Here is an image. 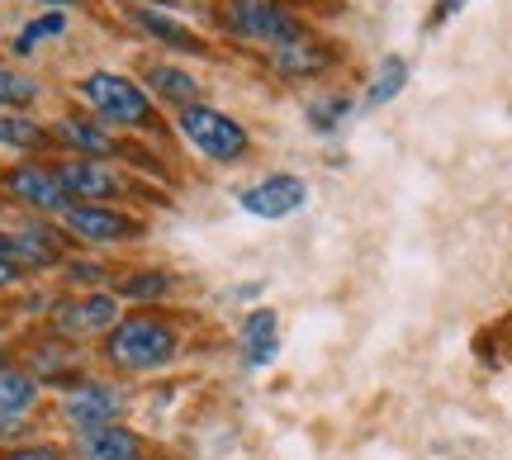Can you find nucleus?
Instances as JSON below:
<instances>
[{
	"label": "nucleus",
	"mask_w": 512,
	"mask_h": 460,
	"mask_svg": "<svg viewBox=\"0 0 512 460\" xmlns=\"http://www.w3.org/2000/svg\"><path fill=\"white\" fill-rule=\"evenodd\" d=\"M147 81H152V91L162 95V100H181V105H195V95H200L195 76L176 72V67H166V62H157V67L147 72Z\"/></svg>",
	"instance_id": "obj_19"
},
{
	"label": "nucleus",
	"mask_w": 512,
	"mask_h": 460,
	"mask_svg": "<svg viewBox=\"0 0 512 460\" xmlns=\"http://www.w3.org/2000/svg\"><path fill=\"white\" fill-rule=\"evenodd\" d=\"M38 95V86L29 81V76L10 72V67H0V105H29Z\"/></svg>",
	"instance_id": "obj_22"
},
{
	"label": "nucleus",
	"mask_w": 512,
	"mask_h": 460,
	"mask_svg": "<svg viewBox=\"0 0 512 460\" xmlns=\"http://www.w3.org/2000/svg\"><path fill=\"white\" fill-rule=\"evenodd\" d=\"M57 133L72 143V148H81V152H91V157H110L114 152V138L100 124H86V119H62L57 124Z\"/></svg>",
	"instance_id": "obj_18"
},
{
	"label": "nucleus",
	"mask_w": 512,
	"mask_h": 460,
	"mask_svg": "<svg viewBox=\"0 0 512 460\" xmlns=\"http://www.w3.org/2000/svg\"><path fill=\"white\" fill-rule=\"evenodd\" d=\"M138 24H143L147 34H157L162 43H171V48H181V53H204V43H200V34H190L181 19H171V15H162V10H138Z\"/></svg>",
	"instance_id": "obj_14"
},
{
	"label": "nucleus",
	"mask_w": 512,
	"mask_h": 460,
	"mask_svg": "<svg viewBox=\"0 0 512 460\" xmlns=\"http://www.w3.org/2000/svg\"><path fill=\"white\" fill-rule=\"evenodd\" d=\"M105 356L124 370H157L176 356V332L157 323V318H124L110 328Z\"/></svg>",
	"instance_id": "obj_1"
},
{
	"label": "nucleus",
	"mask_w": 512,
	"mask_h": 460,
	"mask_svg": "<svg viewBox=\"0 0 512 460\" xmlns=\"http://www.w3.org/2000/svg\"><path fill=\"white\" fill-rule=\"evenodd\" d=\"M5 460H62V456H57L53 446H24V451H10Z\"/></svg>",
	"instance_id": "obj_26"
},
{
	"label": "nucleus",
	"mask_w": 512,
	"mask_h": 460,
	"mask_svg": "<svg viewBox=\"0 0 512 460\" xmlns=\"http://www.w3.org/2000/svg\"><path fill=\"white\" fill-rule=\"evenodd\" d=\"M34 399H38L34 375H24V370H0V418H19V413H29Z\"/></svg>",
	"instance_id": "obj_15"
},
{
	"label": "nucleus",
	"mask_w": 512,
	"mask_h": 460,
	"mask_svg": "<svg viewBox=\"0 0 512 460\" xmlns=\"http://www.w3.org/2000/svg\"><path fill=\"white\" fill-rule=\"evenodd\" d=\"M62 223L72 228L76 238H86V242H128V238H138V223L128 219V214L105 209V204H67Z\"/></svg>",
	"instance_id": "obj_6"
},
{
	"label": "nucleus",
	"mask_w": 512,
	"mask_h": 460,
	"mask_svg": "<svg viewBox=\"0 0 512 460\" xmlns=\"http://www.w3.org/2000/svg\"><path fill=\"white\" fill-rule=\"evenodd\" d=\"M119 408H124V394H119V389H110V385H76L72 394H67L62 413L86 432V427L114 423V418H119Z\"/></svg>",
	"instance_id": "obj_8"
},
{
	"label": "nucleus",
	"mask_w": 512,
	"mask_h": 460,
	"mask_svg": "<svg viewBox=\"0 0 512 460\" xmlns=\"http://www.w3.org/2000/svg\"><path fill=\"white\" fill-rule=\"evenodd\" d=\"M304 200H309V185L299 176H266L242 190V209L256 219H285L294 209H304Z\"/></svg>",
	"instance_id": "obj_5"
},
{
	"label": "nucleus",
	"mask_w": 512,
	"mask_h": 460,
	"mask_svg": "<svg viewBox=\"0 0 512 460\" xmlns=\"http://www.w3.org/2000/svg\"><path fill=\"white\" fill-rule=\"evenodd\" d=\"M181 133L209 162H238L242 152H247V129H242L238 119H228L223 110H214V105H185Z\"/></svg>",
	"instance_id": "obj_3"
},
{
	"label": "nucleus",
	"mask_w": 512,
	"mask_h": 460,
	"mask_svg": "<svg viewBox=\"0 0 512 460\" xmlns=\"http://www.w3.org/2000/svg\"><path fill=\"white\" fill-rule=\"evenodd\" d=\"M275 72L280 76H318L323 67L332 62V48H323V43H313V38H290V43H275Z\"/></svg>",
	"instance_id": "obj_12"
},
{
	"label": "nucleus",
	"mask_w": 512,
	"mask_h": 460,
	"mask_svg": "<svg viewBox=\"0 0 512 460\" xmlns=\"http://www.w3.org/2000/svg\"><path fill=\"white\" fill-rule=\"evenodd\" d=\"M43 5H76V0H43Z\"/></svg>",
	"instance_id": "obj_29"
},
{
	"label": "nucleus",
	"mask_w": 512,
	"mask_h": 460,
	"mask_svg": "<svg viewBox=\"0 0 512 460\" xmlns=\"http://www.w3.org/2000/svg\"><path fill=\"white\" fill-rule=\"evenodd\" d=\"M133 460H138V456H133Z\"/></svg>",
	"instance_id": "obj_30"
},
{
	"label": "nucleus",
	"mask_w": 512,
	"mask_h": 460,
	"mask_svg": "<svg viewBox=\"0 0 512 460\" xmlns=\"http://www.w3.org/2000/svg\"><path fill=\"white\" fill-rule=\"evenodd\" d=\"M67 276H72L76 285H95V280L105 276V271H100L95 261H72V266H67Z\"/></svg>",
	"instance_id": "obj_25"
},
{
	"label": "nucleus",
	"mask_w": 512,
	"mask_h": 460,
	"mask_svg": "<svg viewBox=\"0 0 512 460\" xmlns=\"http://www.w3.org/2000/svg\"><path fill=\"white\" fill-rule=\"evenodd\" d=\"M465 5V0H437V15H432V24H441V19H451Z\"/></svg>",
	"instance_id": "obj_27"
},
{
	"label": "nucleus",
	"mask_w": 512,
	"mask_h": 460,
	"mask_svg": "<svg viewBox=\"0 0 512 460\" xmlns=\"http://www.w3.org/2000/svg\"><path fill=\"white\" fill-rule=\"evenodd\" d=\"M403 86H408V62H403V57H384L380 67H375L370 91H366V105H389Z\"/></svg>",
	"instance_id": "obj_17"
},
{
	"label": "nucleus",
	"mask_w": 512,
	"mask_h": 460,
	"mask_svg": "<svg viewBox=\"0 0 512 460\" xmlns=\"http://www.w3.org/2000/svg\"><path fill=\"white\" fill-rule=\"evenodd\" d=\"M114 318H119V304L110 295H91V299H76V304H62L57 309V328L76 332V337H91V332L114 328Z\"/></svg>",
	"instance_id": "obj_9"
},
{
	"label": "nucleus",
	"mask_w": 512,
	"mask_h": 460,
	"mask_svg": "<svg viewBox=\"0 0 512 460\" xmlns=\"http://www.w3.org/2000/svg\"><path fill=\"white\" fill-rule=\"evenodd\" d=\"M67 29V15L62 10H53V15H43V19H34L29 29H19V38H15V53H34V43H43V38H57Z\"/></svg>",
	"instance_id": "obj_21"
},
{
	"label": "nucleus",
	"mask_w": 512,
	"mask_h": 460,
	"mask_svg": "<svg viewBox=\"0 0 512 460\" xmlns=\"http://www.w3.org/2000/svg\"><path fill=\"white\" fill-rule=\"evenodd\" d=\"M275 351H280V323H275V313L271 309L247 313V323H242V361L247 366H271Z\"/></svg>",
	"instance_id": "obj_13"
},
{
	"label": "nucleus",
	"mask_w": 512,
	"mask_h": 460,
	"mask_svg": "<svg viewBox=\"0 0 512 460\" xmlns=\"http://www.w3.org/2000/svg\"><path fill=\"white\" fill-rule=\"evenodd\" d=\"M171 290V276H162V271H138L133 280H124V295L128 299H157Z\"/></svg>",
	"instance_id": "obj_24"
},
{
	"label": "nucleus",
	"mask_w": 512,
	"mask_h": 460,
	"mask_svg": "<svg viewBox=\"0 0 512 460\" xmlns=\"http://www.w3.org/2000/svg\"><path fill=\"white\" fill-rule=\"evenodd\" d=\"M5 185H10V195L24 204H34V209H48V214H67V190H62V181H57V171H38V166H15L10 176H5Z\"/></svg>",
	"instance_id": "obj_7"
},
{
	"label": "nucleus",
	"mask_w": 512,
	"mask_h": 460,
	"mask_svg": "<svg viewBox=\"0 0 512 460\" xmlns=\"http://www.w3.org/2000/svg\"><path fill=\"white\" fill-rule=\"evenodd\" d=\"M43 143V129L19 119V114H0V148H38Z\"/></svg>",
	"instance_id": "obj_20"
},
{
	"label": "nucleus",
	"mask_w": 512,
	"mask_h": 460,
	"mask_svg": "<svg viewBox=\"0 0 512 460\" xmlns=\"http://www.w3.org/2000/svg\"><path fill=\"white\" fill-rule=\"evenodd\" d=\"M223 10H228V24L242 38H261V43H290V38H299V19L280 0H228Z\"/></svg>",
	"instance_id": "obj_4"
},
{
	"label": "nucleus",
	"mask_w": 512,
	"mask_h": 460,
	"mask_svg": "<svg viewBox=\"0 0 512 460\" xmlns=\"http://www.w3.org/2000/svg\"><path fill=\"white\" fill-rule=\"evenodd\" d=\"M19 280V266L10 257H0V285H15Z\"/></svg>",
	"instance_id": "obj_28"
},
{
	"label": "nucleus",
	"mask_w": 512,
	"mask_h": 460,
	"mask_svg": "<svg viewBox=\"0 0 512 460\" xmlns=\"http://www.w3.org/2000/svg\"><path fill=\"white\" fill-rule=\"evenodd\" d=\"M76 451L81 460H133L138 456V437L128 432V427H86L81 437H76Z\"/></svg>",
	"instance_id": "obj_11"
},
{
	"label": "nucleus",
	"mask_w": 512,
	"mask_h": 460,
	"mask_svg": "<svg viewBox=\"0 0 512 460\" xmlns=\"http://www.w3.org/2000/svg\"><path fill=\"white\" fill-rule=\"evenodd\" d=\"M57 181H62V190L67 195H76V200H110V195H119V181H114V171H105L100 162H62L57 166Z\"/></svg>",
	"instance_id": "obj_10"
},
{
	"label": "nucleus",
	"mask_w": 512,
	"mask_h": 460,
	"mask_svg": "<svg viewBox=\"0 0 512 460\" xmlns=\"http://www.w3.org/2000/svg\"><path fill=\"white\" fill-rule=\"evenodd\" d=\"M10 261H15V266H48V261H57L53 233H38V228L15 233V238H10Z\"/></svg>",
	"instance_id": "obj_16"
},
{
	"label": "nucleus",
	"mask_w": 512,
	"mask_h": 460,
	"mask_svg": "<svg viewBox=\"0 0 512 460\" xmlns=\"http://www.w3.org/2000/svg\"><path fill=\"white\" fill-rule=\"evenodd\" d=\"M76 91H81V100H86L95 114H105V119H114V124H128V129H152V100H147L143 86H133L128 76L91 72Z\"/></svg>",
	"instance_id": "obj_2"
},
{
	"label": "nucleus",
	"mask_w": 512,
	"mask_h": 460,
	"mask_svg": "<svg viewBox=\"0 0 512 460\" xmlns=\"http://www.w3.org/2000/svg\"><path fill=\"white\" fill-rule=\"evenodd\" d=\"M347 110H351L347 95H323V100H313V105H309V124H313V129H332V124H337Z\"/></svg>",
	"instance_id": "obj_23"
}]
</instances>
